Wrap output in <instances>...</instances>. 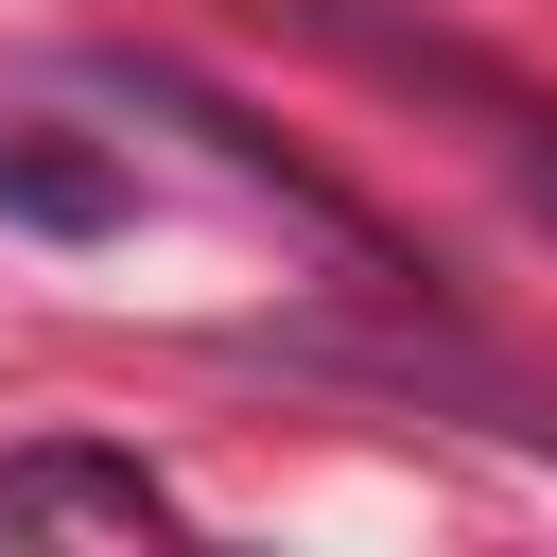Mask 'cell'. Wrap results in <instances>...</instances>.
<instances>
[{
  "mask_svg": "<svg viewBox=\"0 0 557 557\" xmlns=\"http://www.w3.org/2000/svg\"><path fill=\"white\" fill-rule=\"evenodd\" d=\"M157 522H174V487H157L139 453H104V435L0 453V540H157Z\"/></svg>",
  "mask_w": 557,
  "mask_h": 557,
  "instance_id": "6da1fadb",
  "label": "cell"
},
{
  "mask_svg": "<svg viewBox=\"0 0 557 557\" xmlns=\"http://www.w3.org/2000/svg\"><path fill=\"white\" fill-rule=\"evenodd\" d=\"M0 226L104 244V226H122V157H87V139H52V122H17V104H0Z\"/></svg>",
  "mask_w": 557,
  "mask_h": 557,
  "instance_id": "7a4b0ae2",
  "label": "cell"
},
{
  "mask_svg": "<svg viewBox=\"0 0 557 557\" xmlns=\"http://www.w3.org/2000/svg\"><path fill=\"white\" fill-rule=\"evenodd\" d=\"M453 87H470V70H453ZM470 104H487V87H470ZM487 122H505V157H522V191L557 209V122H540V104H487Z\"/></svg>",
  "mask_w": 557,
  "mask_h": 557,
  "instance_id": "3957f363",
  "label": "cell"
}]
</instances>
